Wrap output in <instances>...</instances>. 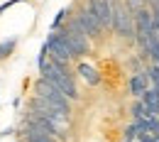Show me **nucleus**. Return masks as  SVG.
Masks as SVG:
<instances>
[{"mask_svg":"<svg viewBox=\"0 0 159 142\" xmlns=\"http://www.w3.org/2000/svg\"><path fill=\"white\" fill-rule=\"evenodd\" d=\"M154 137H157V140H159V130H157V132H154Z\"/></svg>","mask_w":159,"mask_h":142,"instance_id":"nucleus-17","label":"nucleus"},{"mask_svg":"<svg viewBox=\"0 0 159 142\" xmlns=\"http://www.w3.org/2000/svg\"><path fill=\"white\" fill-rule=\"evenodd\" d=\"M27 127H32V130H39V132H47V135H54V137H59V140H66V132H64V125L57 120H52V118H44L39 113H32V115H27V122H25Z\"/></svg>","mask_w":159,"mask_h":142,"instance_id":"nucleus-4","label":"nucleus"},{"mask_svg":"<svg viewBox=\"0 0 159 142\" xmlns=\"http://www.w3.org/2000/svg\"><path fill=\"white\" fill-rule=\"evenodd\" d=\"M39 74H42V79H47L49 83H54V86L59 88L66 98L79 101V88H76L74 76H71V74H69V69H66V61L52 59V64H47Z\"/></svg>","mask_w":159,"mask_h":142,"instance_id":"nucleus-1","label":"nucleus"},{"mask_svg":"<svg viewBox=\"0 0 159 142\" xmlns=\"http://www.w3.org/2000/svg\"><path fill=\"white\" fill-rule=\"evenodd\" d=\"M15 44H17V39H15V37H12V39H2V42H0V61L7 59V57L12 54Z\"/></svg>","mask_w":159,"mask_h":142,"instance_id":"nucleus-12","label":"nucleus"},{"mask_svg":"<svg viewBox=\"0 0 159 142\" xmlns=\"http://www.w3.org/2000/svg\"><path fill=\"white\" fill-rule=\"evenodd\" d=\"M47 47H49V54H52V59H59V61H69L74 59V54H71V49H69V44L64 39V34L57 32V30H52V34L47 37Z\"/></svg>","mask_w":159,"mask_h":142,"instance_id":"nucleus-6","label":"nucleus"},{"mask_svg":"<svg viewBox=\"0 0 159 142\" xmlns=\"http://www.w3.org/2000/svg\"><path fill=\"white\" fill-rule=\"evenodd\" d=\"M86 2L93 7V12L100 20L103 30H110L113 27V0H86Z\"/></svg>","mask_w":159,"mask_h":142,"instance_id":"nucleus-7","label":"nucleus"},{"mask_svg":"<svg viewBox=\"0 0 159 142\" xmlns=\"http://www.w3.org/2000/svg\"><path fill=\"white\" fill-rule=\"evenodd\" d=\"M79 74H81V79L88 83V86H98V83H100L98 71H96L91 64H79Z\"/></svg>","mask_w":159,"mask_h":142,"instance_id":"nucleus-8","label":"nucleus"},{"mask_svg":"<svg viewBox=\"0 0 159 142\" xmlns=\"http://www.w3.org/2000/svg\"><path fill=\"white\" fill-rule=\"evenodd\" d=\"M76 20L81 22V27H83V32H86L88 37H100V32H103V25H100V20L96 17V12H93V7H91L88 2L79 7V15H76Z\"/></svg>","mask_w":159,"mask_h":142,"instance_id":"nucleus-5","label":"nucleus"},{"mask_svg":"<svg viewBox=\"0 0 159 142\" xmlns=\"http://www.w3.org/2000/svg\"><path fill=\"white\" fill-rule=\"evenodd\" d=\"M132 17H135V15H132V10H130L127 5L113 0V30L118 32L120 37H125V39H132L135 32H137Z\"/></svg>","mask_w":159,"mask_h":142,"instance_id":"nucleus-3","label":"nucleus"},{"mask_svg":"<svg viewBox=\"0 0 159 142\" xmlns=\"http://www.w3.org/2000/svg\"><path fill=\"white\" fill-rule=\"evenodd\" d=\"M125 5H127V7H130V10H132V12H137L139 7H144V0H127V2H125Z\"/></svg>","mask_w":159,"mask_h":142,"instance_id":"nucleus-15","label":"nucleus"},{"mask_svg":"<svg viewBox=\"0 0 159 142\" xmlns=\"http://www.w3.org/2000/svg\"><path fill=\"white\" fill-rule=\"evenodd\" d=\"M34 91H37V96H39V98H44L52 108H57L59 113H64V115H69V113H71V105H69L71 98H66L59 88H57L54 83H49L47 79H39V81L34 83Z\"/></svg>","mask_w":159,"mask_h":142,"instance_id":"nucleus-2","label":"nucleus"},{"mask_svg":"<svg viewBox=\"0 0 159 142\" xmlns=\"http://www.w3.org/2000/svg\"><path fill=\"white\" fill-rule=\"evenodd\" d=\"M66 15H69V10H66V7H61L59 12H57V17H54V22H52V30H59V25L64 22V17H66Z\"/></svg>","mask_w":159,"mask_h":142,"instance_id":"nucleus-14","label":"nucleus"},{"mask_svg":"<svg viewBox=\"0 0 159 142\" xmlns=\"http://www.w3.org/2000/svg\"><path fill=\"white\" fill-rule=\"evenodd\" d=\"M132 115H135V120H142V118H154L157 113H152V108L149 105H144V103L139 101L132 105Z\"/></svg>","mask_w":159,"mask_h":142,"instance_id":"nucleus-11","label":"nucleus"},{"mask_svg":"<svg viewBox=\"0 0 159 142\" xmlns=\"http://www.w3.org/2000/svg\"><path fill=\"white\" fill-rule=\"evenodd\" d=\"M25 142H57V137H54V135H47V132H39V130L27 127V132H25Z\"/></svg>","mask_w":159,"mask_h":142,"instance_id":"nucleus-10","label":"nucleus"},{"mask_svg":"<svg viewBox=\"0 0 159 142\" xmlns=\"http://www.w3.org/2000/svg\"><path fill=\"white\" fill-rule=\"evenodd\" d=\"M15 2H22V0H7V2H2V5H0V15H2V12L7 10V7H12Z\"/></svg>","mask_w":159,"mask_h":142,"instance_id":"nucleus-16","label":"nucleus"},{"mask_svg":"<svg viewBox=\"0 0 159 142\" xmlns=\"http://www.w3.org/2000/svg\"><path fill=\"white\" fill-rule=\"evenodd\" d=\"M144 91H147V74H135V76L130 79V93L137 96V98H142Z\"/></svg>","mask_w":159,"mask_h":142,"instance_id":"nucleus-9","label":"nucleus"},{"mask_svg":"<svg viewBox=\"0 0 159 142\" xmlns=\"http://www.w3.org/2000/svg\"><path fill=\"white\" fill-rule=\"evenodd\" d=\"M47 54H49V47H47V42H44L42 49H39V57H37V66H39V71L47 66Z\"/></svg>","mask_w":159,"mask_h":142,"instance_id":"nucleus-13","label":"nucleus"},{"mask_svg":"<svg viewBox=\"0 0 159 142\" xmlns=\"http://www.w3.org/2000/svg\"><path fill=\"white\" fill-rule=\"evenodd\" d=\"M157 142H159V140H157Z\"/></svg>","mask_w":159,"mask_h":142,"instance_id":"nucleus-18","label":"nucleus"}]
</instances>
